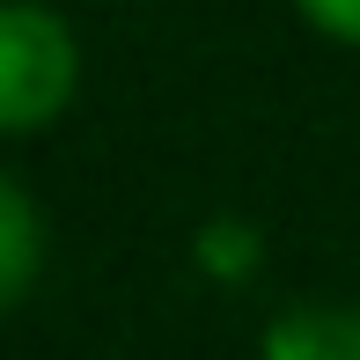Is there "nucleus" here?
Listing matches in <instances>:
<instances>
[{"label": "nucleus", "mask_w": 360, "mask_h": 360, "mask_svg": "<svg viewBox=\"0 0 360 360\" xmlns=\"http://www.w3.org/2000/svg\"><path fill=\"white\" fill-rule=\"evenodd\" d=\"M265 360H360V309L302 302L265 323Z\"/></svg>", "instance_id": "f03ea898"}, {"label": "nucleus", "mask_w": 360, "mask_h": 360, "mask_svg": "<svg viewBox=\"0 0 360 360\" xmlns=\"http://www.w3.org/2000/svg\"><path fill=\"white\" fill-rule=\"evenodd\" d=\"M44 272V221L22 176H0V309H22Z\"/></svg>", "instance_id": "7ed1b4c3"}, {"label": "nucleus", "mask_w": 360, "mask_h": 360, "mask_svg": "<svg viewBox=\"0 0 360 360\" xmlns=\"http://www.w3.org/2000/svg\"><path fill=\"white\" fill-rule=\"evenodd\" d=\"M294 15H302L316 37L353 44V52H360V0H294Z\"/></svg>", "instance_id": "20e7f679"}, {"label": "nucleus", "mask_w": 360, "mask_h": 360, "mask_svg": "<svg viewBox=\"0 0 360 360\" xmlns=\"http://www.w3.org/2000/svg\"><path fill=\"white\" fill-rule=\"evenodd\" d=\"M81 89V44L44 0L0 8V133H44Z\"/></svg>", "instance_id": "f257e3e1"}]
</instances>
